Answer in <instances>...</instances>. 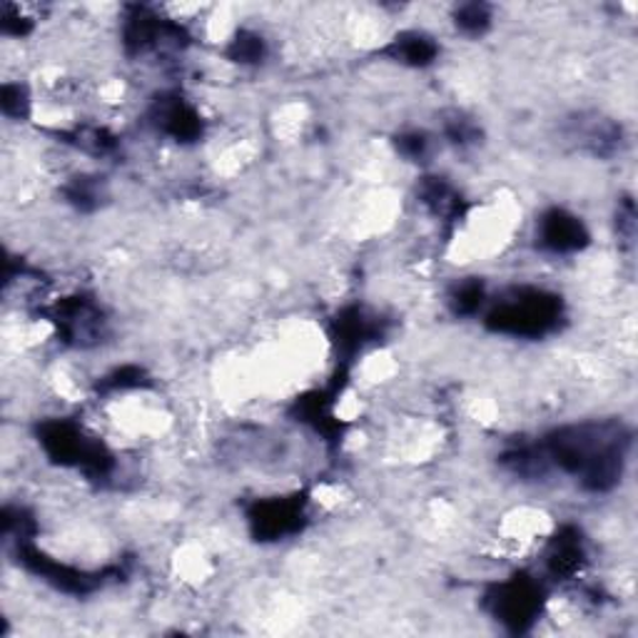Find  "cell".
I'll list each match as a JSON object with an SVG mask.
<instances>
[{"label": "cell", "instance_id": "cell-1", "mask_svg": "<svg viewBox=\"0 0 638 638\" xmlns=\"http://www.w3.org/2000/svg\"><path fill=\"white\" fill-rule=\"evenodd\" d=\"M559 315V305L544 292H521L494 310L491 327L511 335H544Z\"/></svg>", "mask_w": 638, "mask_h": 638}, {"label": "cell", "instance_id": "cell-2", "mask_svg": "<svg viewBox=\"0 0 638 638\" xmlns=\"http://www.w3.org/2000/svg\"><path fill=\"white\" fill-rule=\"evenodd\" d=\"M537 611H539V589L531 581L517 579L499 589L497 614L504 624L511 626V629L521 631L524 626L534 621Z\"/></svg>", "mask_w": 638, "mask_h": 638}, {"label": "cell", "instance_id": "cell-3", "mask_svg": "<svg viewBox=\"0 0 638 638\" xmlns=\"http://www.w3.org/2000/svg\"><path fill=\"white\" fill-rule=\"evenodd\" d=\"M589 240L584 225L574 218V215L564 210H551L549 215H544L541 220V242L544 247H549L551 252H574L581 250V247Z\"/></svg>", "mask_w": 638, "mask_h": 638}, {"label": "cell", "instance_id": "cell-4", "mask_svg": "<svg viewBox=\"0 0 638 638\" xmlns=\"http://www.w3.org/2000/svg\"><path fill=\"white\" fill-rule=\"evenodd\" d=\"M395 56L401 60V63H411V66H425L435 58V46L429 43L427 38L421 36H411V38H401L395 46Z\"/></svg>", "mask_w": 638, "mask_h": 638}, {"label": "cell", "instance_id": "cell-5", "mask_svg": "<svg viewBox=\"0 0 638 638\" xmlns=\"http://www.w3.org/2000/svg\"><path fill=\"white\" fill-rule=\"evenodd\" d=\"M457 26L469 30V33H479V30H484V28L489 26L487 8H481V6H465V8L459 10V16H457Z\"/></svg>", "mask_w": 638, "mask_h": 638}]
</instances>
